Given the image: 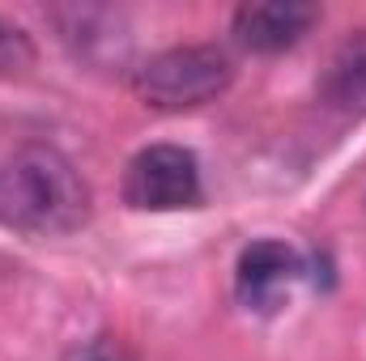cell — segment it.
<instances>
[{"label": "cell", "instance_id": "3957f363", "mask_svg": "<svg viewBox=\"0 0 366 361\" xmlns=\"http://www.w3.org/2000/svg\"><path fill=\"white\" fill-rule=\"evenodd\" d=\"M124 200L145 213H175L200 204V162L183 145H149L128 162Z\"/></svg>", "mask_w": 366, "mask_h": 361}, {"label": "cell", "instance_id": "5b68a950", "mask_svg": "<svg viewBox=\"0 0 366 361\" xmlns=\"http://www.w3.org/2000/svg\"><path fill=\"white\" fill-rule=\"evenodd\" d=\"M315 21H320V9L302 0L243 4L234 13V39L256 56H277V51H290Z\"/></svg>", "mask_w": 366, "mask_h": 361}, {"label": "cell", "instance_id": "6da1fadb", "mask_svg": "<svg viewBox=\"0 0 366 361\" xmlns=\"http://www.w3.org/2000/svg\"><path fill=\"white\" fill-rule=\"evenodd\" d=\"M90 221V187L51 145H21L0 162V225L30 238H60Z\"/></svg>", "mask_w": 366, "mask_h": 361}, {"label": "cell", "instance_id": "7a4b0ae2", "mask_svg": "<svg viewBox=\"0 0 366 361\" xmlns=\"http://www.w3.org/2000/svg\"><path fill=\"white\" fill-rule=\"evenodd\" d=\"M234 64L213 43H183L149 56L137 68V98L158 111H192L230 90Z\"/></svg>", "mask_w": 366, "mask_h": 361}, {"label": "cell", "instance_id": "8992f818", "mask_svg": "<svg viewBox=\"0 0 366 361\" xmlns=\"http://www.w3.org/2000/svg\"><path fill=\"white\" fill-rule=\"evenodd\" d=\"M320 93L341 115H362L366 111V30L350 34L337 47V56L328 60V73L320 81Z\"/></svg>", "mask_w": 366, "mask_h": 361}, {"label": "cell", "instance_id": "52a82bcc", "mask_svg": "<svg viewBox=\"0 0 366 361\" xmlns=\"http://www.w3.org/2000/svg\"><path fill=\"white\" fill-rule=\"evenodd\" d=\"M34 64V43L21 26L4 21L0 17V77H13V73H26Z\"/></svg>", "mask_w": 366, "mask_h": 361}, {"label": "cell", "instance_id": "277c9868", "mask_svg": "<svg viewBox=\"0 0 366 361\" xmlns=\"http://www.w3.org/2000/svg\"><path fill=\"white\" fill-rule=\"evenodd\" d=\"M302 276V260L294 247L277 243V238H260L239 255L234 268V293L243 306L252 310H273L277 302L290 293V285Z\"/></svg>", "mask_w": 366, "mask_h": 361}, {"label": "cell", "instance_id": "ba28073f", "mask_svg": "<svg viewBox=\"0 0 366 361\" xmlns=\"http://www.w3.org/2000/svg\"><path fill=\"white\" fill-rule=\"evenodd\" d=\"M64 361H132V353L119 345V340H111V336H94V340H81V345H73Z\"/></svg>", "mask_w": 366, "mask_h": 361}]
</instances>
